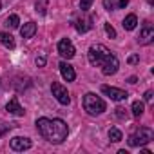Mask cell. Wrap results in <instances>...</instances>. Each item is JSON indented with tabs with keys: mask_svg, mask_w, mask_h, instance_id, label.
<instances>
[{
	"mask_svg": "<svg viewBox=\"0 0 154 154\" xmlns=\"http://www.w3.org/2000/svg\"><path fill=\"white\" fill-rule=\"evenodd\" d=\"M87 58H89V63L100 67L105 76L116 74V71H118V67H120V60H118L105 45H102V44L91 45V47H89V53H87Z\"/></svg>",
	"mask_w": 154,
	"mask_h": 154,
	"instance_id": "cell-1",
	"label": "cell"
},
{
	"mask_svg": "<svg viewBox=\"0 0 154 154\" xmlns=\"http://www.w3.org/2000/svg\"><path fill=\"white\" fill-rule=\"evenodd\" d=\"M35 125H36V131L40 132V136L54 145L62 143L69 134L67 123L60 118H53V120L51 118H38Z\"/></svg>",
	"mask_w": 154,
	"mask_h": 154,
	"instance_id": "cell-2",
	"label": "cell"
},
{
	"mask_svg": "<svg viewBox=\"0 0 154 154\" xmlns=\"http://www.w3.org/2000/svg\"><path fill=\"white\" fill-rule=\"evenodd\" d=\"M82 105H84L85 112H87V114H91V116L103 114V112H105V109H107L105 102H103L100 96H96L94 93H87V94L84 96V100H82Z\"/></svg>",
	"mask_w": 154,
	"mask_h": 154,
	"instance_id": "cell-3",
	"label": "cell"
},
{
	"mask_svg": "<svg viewBox=\"0 0 154 154\" xmlns=\"http://www.w3.org/2000/svg\"><path fill=\"white\" fill-rule=\"evenodd\" d=\"M152 140H154V131H152L150 127H140L136 132H132V134L129 136L127 143H129L131 147H143V145H147V143L152 141Z\"/></svg>",
	"mask_w": 154,
	"mask_h": 154,
	"instance_id": "cell-4",
	"label": "cell"
},
{
	"mask_svg": "<svg viewBox=\"0 0 154 154\" xmlns=\"http://www.w3.org/2000/svg\"><path fill=\"white\" fill-rule=\"evenodd\" d=\"M51 93H53V96L58 100V103H62V105H69V103H71V96H69L67 89H65L62 84L53 82V84H51Z\"/></svg>",
	"mask_w": 154,
	"mask_h": 154,
	"instance_id": "cell-5",
	"label": "cell"
},
{
	"mask_svg": "<svg viewBox=\"0 0 154 154\" xmlns=\"http://www.w3.org/2000/svg\"><path fill=\"white\" fill-rule=\"evenodd\" d=\"M58 54L62 58H67V60H71L76 54V49H74V45H72V42L69 38H62L58 42Z\"/></svg>",
	"mask_w": 154,
	"mask_h": 154,
	"instance_id": "cell-6",
	"label": "cell"
},
{
	"mask_svg": "<svg viewBox=\"0 0 154 154\" xmlns=\"http://www.w3.org/2000/svg\"><path fill=\"white\" fill-rule=\"evenodd\" d=\"M102 93H103L105 96H109L111 100H114V102H123V100L129 98L127 91H122V89L111 87V85H102Z\"/></svg>",
	"mask_w": 154,
	"mask_h": 154,
	"instance_id": "cell-7",
	"label": "cell"
},
{
	"mask_svg": "<svg viewBox=\"0 0 154 154\" xmlns=\"http://www.w3.org/2000/svg\"><path fill=\"white\" fill-rule=\"evenodd\" d=\"M9 147L17 152H22V150H29L33 147V141L29 138H24V136H15L9 140Z\"/></svg>",
	"mask_w": 154,
	"mask_h": 154,
	"instance_id": "cell-8",
	"label": "cell"
},
{
	"mask_svg": "<svg viewBox=\"0 0 154 154\" xmlns=\"http://www.w3.org/2000/svg\"><path fill=\"white\" fill-rule=\"evenodd\" d=\"M152 40H154V27L147 22V24L141 27V31H140L138 42H140L141 45H149V44H152Z\"/></svg>",
	"mask_w": 154,
	"mask_h": 154,
	"instance_id": "cell-9",
	"label": "cell"
},
{
	"mask_svg": "<svg viewBox=\"0 0 154 154\" xmlns=\"http://www.w3.org/2000/svg\"><path fill=\"white\" fill-rule=\"evenodd\" d=\"M91 27H93V18L87 17V15H84V11H82V17L74 20V29L78 31V33H87Z\"/></svg>",
	"mask_w": 154,
	"mask_h": 154,
	"instance_id": "cell-10",
	"label": "cell"
},
{
	"mask_svg": "<svg viewBox=\"0 0 154 154\" xmlns=\"http://www.w3.org/2000/svg\"><path fill=\"white\" fill-rule=\"evenodd\" d=\"M60 72H62V78L65 80V82H74V78H76V72H74V67L72 65H69L67 62H60Z\"/></svg>",
	"mask_w": 154,
	"mask_h": 154,
	"instance_id": "cell-11",
	"label": "cell"
},
{
	"mask_svg": "<svg viewBox=\"0 0 154 154\" xmlns=\"http://www.w3.org/2000/svg\"><path fill=\"white\" fill-rule=\"evenodd\" d=\"M6 111H8L9 114H13V116H24V114H26L24 107L18 103V98H11V100L8 102V105H6Z\"/></svg>",
	"mask_w": 154,
	"mask_h": 154,
	"instance_id": "cell-12",
	"label": "cell"
},
{
	"mask_svg": "<svg viewBox=\"0 0 154 154\" xmlns=\"http://www.w3.org/2000/svg\"><path fill=\"white\" fill-rule=\"evenodd\" d=\"M35 33H36V24H35V22H26V24L20 27L22 38H33Z\"/></svg>",
	"mask_w": 154,
	"mask_h": 154,
	"instance_id": "cell-13",
	"label": "cell"
},
{
	"mask_svg": "<svg viewBox=\"0 0 154 154\" xmlns=\"http://www.w3.org/2000/svg\"><path fill=\"white\" fill-rule=\"evenodd\" d=\"M0 44L2 45H6L8 49H15V38H13V35L11 33H6V31H2L0 33Z\"/></svg>",
	"mask_w": 154,
	"mask_h": 154,
	"instance_id": "cell-14",
	"label": "cell"
},
{
	"mask_svg": "<svg viewBox=\"0 0 154 154\" xmlns=\"http://www.w3.org/2000/svg\"><path fill=\"white\" fill-rule=\"evenodd\" d=\"M136 26H138V18H136V15H127V17L123 18V29L132 31V29H136Z\"/></svg>",
	"mask_w": 154,
	"mask_h": 154,
	"instance_id": "cell-15",
	"label": "cell"
},
{
	"mask_svg": "<svg viewBox=\"0 0 154 154\" xmlns=\"http://www.w3.org/2000/svg\"><path fill=\"white\" fill-rule=\"evenodd\" d=\"M109 140H111L112 143H118V141H122V140H123V134H122V131H120V129H116V127L109 129Z\"/></svg>",
	"mask_w": 154,
	"mask_h": 154,
	"instance_id": "cell-16",
	"label": "cell"
},
{
	"mask_svg": "<svg viewBox=\"0 0 154 154\" xmlns=\"http://www.w3.org/2000/svg\"><path fill=\"white\" fill-rule=\"evenodd\" d=\"M18 24H20L18 15H9V17L6 18V26H8L9 29H17V27H18Z\"/></svg>",
	"mask_w": 154,
	"mask_h": 154,
	"instance_id": "cell-17",
	"label": "cell"
},
{
	"mask_svg": "<svg viewBox=\"0 0 154 154\" xmlns=\"http://www.w3.org/2000/svg\"><path fill=\"white\" fill-rule=\"evenodd\" d=\"M143 109H145L143 102H134V103H132V116H134V118H140V116L143 114Z\"/></svg>",
	"mask_w": 154,
	"mask_h": 154,
	"instance_id": "cell-18",
	"label": "cell"
},
{
	"mask_svg": "<svg viewBox=\"0 0 154 154\" xmlns=\"http://www.w3.org/2000/svg\"><path fill=\"white\" fill-rule=\"evenodd\" d=\"M47 6H49V0H36V13L45 15L47 13Z\"/></svg>",
	"mask_w": 154,
	"mask_h": 154,
	"instance_id": "cell-19",
	"label": "cell"
},
{
	"mask_svg": "<svg viewBox=\"0 0 154 154\" xmlns=\"http://www.w3.org/2000/svg\"><path fill=\"white\" fill-rule=\"evenodd\" d=\"M116 2L118 0H103V8L107 11H112V9H116Z\"/></svg>",
	"mask_w": 154,
	"mask_h": 154,
	"instance_id": "cell-20",
	"label": "cell"
},
{
	"mask_svg": "<svg viewBox=\"0 0 154 154\" xmlns=\"http://www.w3.org/2000/svg\"><path fill=\"white\" fill-rule=\"evenodd\" d=\"M103 27H105V33H107L109 38H116V31H114V27L111 24H103Z\"/></svg>",
	"mask_w": 154,
	"mask_h": 154,
	"instance_id": "cell-21",
	"label": "cell"
},
{
	"mask_svg": "<svg viewBox=\"0 0 154 154\" xmlns=\"http://www.w3.org/2000/svg\"><path fill=\"white\" fill-rule=\"evenodd\" d=\"M91 6H93V0H80V9L82 11L91 9Z\"/></svg>",
	"mask_w": 154,
	"mask_h": 154,
	"instance_id": "cell-22",
	"label": "cell"
},
{
	"mask_svg": "<svg viewBox=\"0 0 154 154\" xmlns=\"http://www.w3.org/2000/svg\"><path fill=\"white\" fill-rule=\"evenodd\" d=\"M116 116H118V118H122V120H123V118H127L125 109H123V107H116Z\"/></svg>",
	"mask_w": 154,
	"mask_h": 154,
	"instance_id": "cell-23",
	"label": "cell"
},
{
	"mask_svg": "<svg viewBox=\"0 0 154 154\" xmlns=\"http://www.w3.org/2000/svg\"><path fill=\"white\" fill-rule=\"evenodd\" d=\"M127 6H129V0H118L116 2V9H123Z\"/></svg>",
	"mask_w": 154,
	"mask_h": 154,
	"instance_id": "cell-24",
	"label": "cell"
},
{
	"mask_svg": "<svg viewBox=\"0 0 154 154\" xmlns=\"http://www.w3.org/2000/svg\"><path fill=\"white\" fill-rule=\"evenodd\" d=\"M152 96H154V93H152V91H147V93L143 94V100H145L147 103H150V102H152Z\"/></svg>",
	"mask_w": 154,
	"mask_h": 154,
	"instance_id": "cell-25",
	"label": "cell"
},
{
	"mask_svg": "<svg viewBox=\"0 0 154 154\" xmlns=\"http://www.w3.org/2000/svg\"><path fill=\"white\" fill-rule=\"evenodd\" d=\"M138 62H140V56H138V54H131V56H129V63H131V65H134V63H138Z\"/></svg>",
	"mask_w": 154,
	"mask_h": 154,
	"instance_id": "cell-26",
	"label": "cell"
},
{
	"mask_svg": "<svg viewBox=\"0 0 154 154\" xmlns=\"http://www.w3.org/2000/svg\"><path fill=\"white\" fill-rule=\"evenodd\" d=\"M36 65H38V67H44V65H45V58H44V56H38V58H36Z\"/></svg>",
	"mask_w": 154,
	"mask_h": 154,
	"instance_id": "cell-27",
	"label": "cell"
},
{
	"mask_svg": "<svg viewBox=\"0 0 154 154\" xmlns=\"http://www.w3.org/2000/svg\"><path fill=\"white\" fill-rule=\"evenodd\" d=\"M127 82H129V84H136V82H138V78H136V76H131Z\"/></svg>",
	"mask_w": 154,
	"mask_h": 154,
	"instance_id": "cell-28",
	"label": "cell"
},
{
	"mask_svg": "<svg viewBox=\"0 0 154 154\" xmlns=\"http://www.w3.org/2000/svg\"><path fill=\"white\" fill-rule=\"evenodd\" d=\"M0 9H2V4H0Z\"/></svg>",
	"mask_w": 154,
	"mask_h": 154,
	"instance_id": "cell-29",
	"label": "cell"
}]
</instances>
